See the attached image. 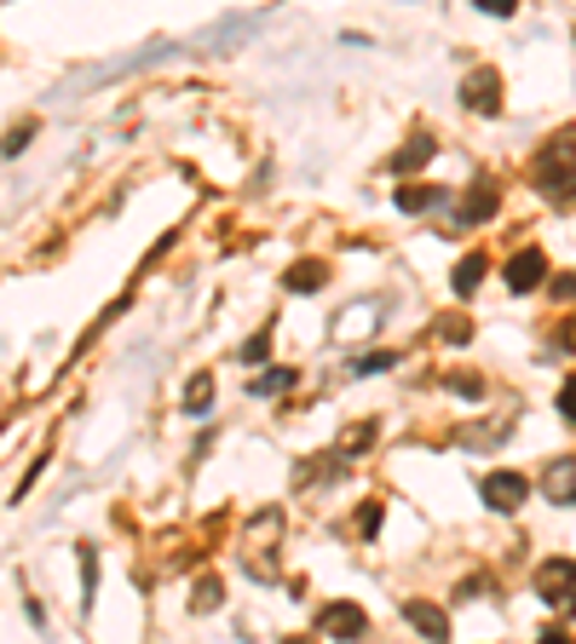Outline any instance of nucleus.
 <instances>
[{
  "mask_svg": "<svg viewBox=\"0 0 576 644\" xmlns=\"http://www.w3.org/2000/svg\"><path fill=\"white\" fill-rule=\"evenodd\" d=\"M283 644H312V638H283Z\"/></svg>",
  "mask_w": 576,
  "mask_h": 644,
  "instance_id": "obj_29",
  "label": "nucleus"
},
{
  "mask_svg": "<svg viewBox=\"0 0 576 644\" xmlns=\"http://www.w3.org/2000/svg\"><path fill=\"white\" fill-rule=\"evenodd\" d=\"M542 495L554 506H576V455L547 460V467H542Z\"/></svg>",
  "mask_w": 576,
  "mask_h": 644,
  "instance_id": "obj_7",
  "label": "nucleus"
},
{
  "mask_svg": "<svg viewBox=\"0 0 576 644\" xmlns=\"http://www.w3.org/2000/svg\"><path fill=\"white\" fill-rule=\"evenodd\" d=\"M461 105L479 110V116H496V110H502V75H496V69H472L461 81Z\"/></svg>",
  "mask_w": 576,
  "mask_h": 644,
  "instance_id": "obj_4",
  "label": "nucleus"
},
{
  "mask_svg": "<svg viewBox=\"0 0 576 644\" xmlns=\"http://www.w3.org/2000/svg\"><path fill=\"white\" fill-rule=\"evenodd\" d=\"M242 357H248V363H265V357H271V334H254V340L242 346Z\"/></svg>",
  "mask_w": 576,
  "mask_h": 644,
  "instance_id": "obj_24",
  "label": "nucleus"
},
{
  "mask_svg": "<svg viewBox=\"0 0 576 644\" xmlns=\"http://www.w3.org/2000/svg\"><path fill=\"white\" fill-rule=\"evenodd\" d=\"M30 133H35V127H18V133L7 139V156H23V144H30Z\"/></svg>",
  "mask_w": 576,
  "mask_h": 644,
  "instance_id": "obj_25",
  "label": "nucleus"
},
{
  "mask_svg": "<svg viewBox=\"0 0 576 644\" xmlns=\"http://www.w3.org/2000/svg\"><path fill=\"white\" fill-rule=\"evenodd\" d=\"M323 633H329V638H363L369 615L358 604H329V610H323Z\"/></svg>",
  "mask_w": 576,
  "mask_h": 644,
  "instance_id": "obj_10",
  "label": "nucleus"
},
{
  "mask_svg": "<svg viewBox=\"0 0 576 644\" xmlns=\"http://www.w3.org/2000/svg\"><path fill=\"white\" fill-rule=\"evenodd\" d=\"M438 334H444L449 346H467V340H472V323H467L461 312H449V317H438Z\"/></svg>",
  "mask_w": 576,
  "mask_h": 644,
  "instance_id": "obj_17",
  "label": "nucleus"
},
{
  "mask_svg": "<svg viewBox=\"0 0 576 644\" xmlns=\"http://www.w3.org/2000/svg\"><path fill=\"white\" fill-rule=\"evenodd\" d=\"M559 346H565V351L576 346V323H559Z\"/></svg>",
  "mask_w": 576,
  "mask_h": 644,
  "instance_id": "obj_28",
  "label": "nucleus"
},
{
  "mask_svg": "<svg viewBox=\"0 0 576 644\" xmlns=\"http://www.w3.org/2000/svg\"><path fill=\"white\" fill-rule=\"evenodd\" d=\"M547 294H554L559 305H570V299H576V271H565V276H554V282H547Z\"/></svg>",
  "mask_w": 576,
  "mask_h": 644,
  "instance_id": "obj_22",
  "label": "nucleus"
},
{
  "mask_svg": "<svg viewBox=\"0 0 576 644\" xmlns=\"http://www.w3.org/2000/svg\"><path fill=\"white\" fill-rule=\"evenodd\" d=\"M433 150H438V144H433V133H415V139L392 156V173L404 178V173H415V167H427V162H433Z\"/></svg>",
  "mask_w": 576,
  "mask_h": 644,
  "instance_id": "obj_12",
  "label": "nucleus"
},
{
  "mask_svg": "<svg viewBox=\"0 0 576 644\" xmlns=\"http://www.w3.org/2000/svg\"><path fill=\"white\" fill-rule=\"evenodd\" d=\"M398 208H404V214H427V208H438V185H404V190H398Z\"/></svg>",
  "mask_w": 576,
  "mask_h": 644,
  "instance_id": "obj_15",
  "label": "nucleus"
},
{
  "mask_svg": "<svg viewBox=\"0 0 576 644\" xmlns=\"http://www.w3.org/2000/svg\"><path fill=\"white\" fill-rule=\"evenodd\" d=\"M208 403H214V380H208V374H196V380L185 385V408H191V415H203Z\"/></svg>",
  "mask_w": 576,
  "mask_h": 644,
  "instance_id": "obj_16",
  "label": "nucleus"
},
{
  "mask_svg": "<svg viewBox=\"0 0 576 644\" xmlns=\"http://www.w3.org/2000/svg\"><path fill=\"white\" fill-rule=\"evenodd\" d=\"M479 7H485L490 18H513V0H479Z\"/></svg>",
  "mask_w": 576,
  "mask_h": 644,
  "instance_id": "obj_26",
  "label": "nucleus"
},
{
  "mask_svg": "<svg viewBox=\"0 0 576 644\" xmlns=\"http://www.w3.org/2000/svg\"><path fill=\"white\" fill-rule=\"evenodd\" d=\"M524 495H531V478H519V472H490L485 478V506L490 512H519Z\"/></svg>",
  "mask_w": 576,
  "mask_h": 644,
  "instance_id": "obj_5",
  "label": "nucleus"
},
{
  "mask_svg": "<svg viewBox=\"0 0 576 644\" xmlns=\"http://www.w3.org/2000/svg\"><path fill=\"white\" fill-rule=\"evenodd\" d=\"M392 363H398V357H392V351H369V357H358V363H352V369H358V374H387Z\"/></svg>",
  "mask_w": 576,
  "mask_h": 644,
  "instance_id": "obj_19",
  "label": "nucleus"
},
{
  "mask_svg": "<svg viewBox=\"0 0 576 644\" xmlns=\"http://www.w3.org/2000/svg\"><path fill=\"white\" fill-rule=\"evenodd\" d=\"M381 519H387V506H381V501H363V506H358V535H363V541L381 535Z\"/></svg>",
  "mask_w": 576,
  "mask_h": 644,
  "instance_id": "obj_18",
  "label": "nucleus"
},
{
  "mask_svg": "<svg viewBox=\"0 0 576 644\" xmlns=\"http://www.w3.org/2000/svg\"><path fill=\"white\" fill-rule=\"evenodd\" d=\"M294 380H300L294 369H265L260 380H248V392H254V397H283V392H289Z\"/></svg>",
  "mask_w": 576,
  "mask_h": 644,
  "instance_id": "obj_14",
  "label": "nucleus"
},
{
  "mask_svg": "<svg viewBox=\"0 0 576 644\" xmlns=\"http://www.w3.org/2000/svg\"><path fill=\"white\" fill-rule=\"evenodd\" d=\"M278 535H283V512L265 506V512H260V541L248 535V576H254V581H271V576H278V564H271V541H278Z\"/></svg>",
  "mask_w": 576,
  "mask_h": 644,
  "instance_id": "obj_3",
  "label": "nucleus"
},
{
  "mask_svg": "<svg viewBox=\"0 0 576 644\" xmlns=\"http://www.w3.org/2000/svg\"><path fill=\"white\" fill-rule=\"evenodd\" d=\"M536 644H576V638H570L565 627H542V638H536Z\"/></svg>",
  "mask_w": 576,
  "mask_h": 644,
  "instance_id": "obj_27",
  "label": "nucleus"
},
{
  "mask_svg": "<svg viewBox=\"0 0 576 644\" xmlns=\"http://www.w3.org/2000/svg\"><path fill=\"white\" fill-rule=\"evenodd\" d=\"M449 392L456 397H485V380L479 374H449Z\"/></svg>",
  "mask_w": 576,
  "mask_h": 644,
  "instance_id": "obj_21",
  "label": "nucleus"
},
{
  "mask_svg": "<svg viewBox=\"0 0 576 644\" xmlns=\"http://www.w3.org/2000/svg\"><path fill=\"white\" fill-rule=\"evenodd\" d=\"M531 178L547 201H576V133H559L554 144H542V156L531 162Z\"/></svg>",
  "mask_w": 576,
  "mask_h": 644,
  "instance_id": "obj_1",
  "label": "nucleus"
},
{
  "mask_svg": "<svg viewBox=\"0 0 576 644\" xmlns=\"http://www.w3.org/2000/svg\"><path fill=\"white\" fill-rule=\"evenodd\" d=\"M536 592H542V604H554L559 615H570L576 610V558H547L536 570Z\"/></svg>",
  "mask_w": 576,
  "mask_h": 644,
  "instance_id": "obj_2",
  "label": "nucleus"
},
{
  "mask_svg": "<svg viewBox=\"0 0 576 644\" xmlns=\"http://www.w3.org/2000/svg\"><path fill=\"white\" fill-rule=\"evenodd\" d=\"M485 271H490L485 253H467V260H461L456 271H449V288H456L461 299H472V294H479V282H485Z\"/></svg>",
  "mask_w": 576,
  "mask_h": 644,
  "instance_id": "obj_11",
  "label": "nucleus"
},
{
  "mask_svg": "<svg viewBox=\"0 0 576 644\" xmlns=\"http://www.w3.org/2000/svg\"><path fill=\"white\" fill-rule=\"evenodd\" d=\"M219 599H225V587L208 576V581H196V610H219Z\"/></svg>",
  "mask_w": 576,
  "mask_h": 644,
  "instance_id": "obj_20",
  "label": "nucleus"
},
{
  "mask_svg": "<svg viewBox=\"0 0 576 644\" xmlns=\"http://www.w3.org/2000/svg\"><path fill=\"white\" fill-rule=\"evenodd\" d=\"M404 615H410V627L427 638V644H449V615L433 604V599H410L404 604Z\"/></svg>",
  "mask_w": 576,
  "mask_h": 644,
  "instance_id": "obj_8",
  "label": "nucleus"
},
{
  "mask_svg": "<svg viewBox=\"0 0 576 644\" xmlns=\"http://www.w3.org/2000/svg\"><path fill=\"white\" fill-rule=\"evenodd\" d=\"M559 415H565V421L576 426V374H570V380L559 385Z\"/></svg>",
  "mask_w": 576,
  "mask_h": 644,
  "instance_id": "obj_23",
  "label": "nucleus"
},
{
  "mask_svg": "<svg viewBox=\"0 0 576 644\" xmlns=\"http://www.w3.org/2000/svg\"><path fill=\"white\" fill-rule=\"evenodd\" d=\"M323 282H329V265H323V260H300V265L289 271V288H294V294H317Z\"/></svg>",
  "mask_w": 576,
  "mask_h": 644,
  "instance_id": "obj_13",
  "label": "nucleus"
},
{
  "mask_svg": "<svg viewBox=\"0 0 576 644\" xmlns=\"http://www.w3.org/2000/svg\"><path fill=\"white\" fill-rule=\"evenodd\" d=\"M496 208H502V196H496V185H490V178H479V185H467V196H461L456 219H461V225H485Z\"/></svg>",
  "mask_w": 576,
  "mask_h": 644,
  "instance_id": "obj_9",
  "label": "nucleus"
},
{
  "mask_svg": "<svg viewBox=\"0 0 576 644\" xmlns=\"http://www.w3.org/2000/svg\"><path fill=\"white\" fill-rule=\"evenodd\" d=\"M508 288L513 294H531V288H542V282H547V260H542V248H519L513 253V260H508Z\"/></svg>",
  "mask_w": 576,
  "mask_h": 644,
  "instance_id": "obj_6",
  "label": "nucleus"
}]
</instances>
